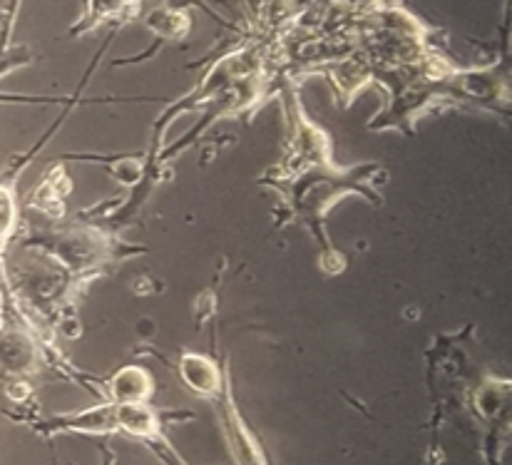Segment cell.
I'll list each match as a JSON object with an SVG mask.
<instances>
[{
  "label": "cell",
  "mask_w": 512,
  "mask_h": 465,
  "mask_svg": "<svg viewBox=\"0 0 512 465\" xmlns=\"http://www.w3.org/2000/svg\"><path fill=\"white\" fill-rule=\"evenodd\" d=\"M110 393L115 403H145L152 393L150 373L140 366H127L112 376Z\"/></svg>",
  "instance_id": "obj_1"
},
{
  "label": "cell",
  "mask_w": 512,
  "mask_h": 465,
  "mask_svg": "<svg viewBox=\"0 0 512 465\" xmlns=\"http://www.w3.org/2000/svg\"><path fill=\"white\" fill-rule=\"evenodd\" d=\"M179 373H182L184 383H187L192 391L204 393V396H212L219 391V369L209 359L197 354H184L179 361Z\"/></svg>",
  "instance_id": "obj_2"
},
{
  "label": "cell",
  "mask_w": 512,
  "mask_h": 465,
  "mask_svg": "<svg viewBox=\"0 0 512 465\" xmlns=\"http://www.w3.org/2000/svg\"><path fill=\"white\" fill-rule=\"evenodd\" d=\"M115 421L117 428L140 438H152L160 433L157 416L145 406V403H115Z\"/></svg>",
  "instance_id": "obj_3"
},
{
  "label": "cell",
  "mask_w": 512,
  "mask_h": 465,
  "mask_svg": "<svg viewBox=\"0 0 512 465\" xmlns=\"http://www.w3.org/2000/svg\"><path fill=\"white\" fill-rule=\"evenodd\" d=\"M35 351L30 341L18 331L0 334V366L10 373H25L33 369Z\"/></svg>",
  "instance_id": "obj_4"
},
{
  "label": "cell",
  "mask_w": 512,
  "mask_h": 465,
  "mask_svg": "<svg viewBox=\"0 0 512 465\" xmlns=\"http://www.w3.org/2000/svg\"><path fill=\"white\" fill-rule=\"evenodd\" d=\"M147 25H150L157 35H165V38H182L189 28V20L187 15L179 13V10L157 8L152 10L150 18H147Z\"/></svg>",
  "instance_id": "obj_5"
},
{
  "label": "cell",
  "mask_w": 512,
  "mask_h": 465,
  "mask_svg": "<svg viewBox=\"0 0 512 465\" xmlns=\"http://www.w3.org/2000/svg\"><path fill=\"white\" fill-rule=\"evenodd\" d=\"M73 428H80V431H90V433L112 431V428H117L115 406L92 408V411H87L80 418H75Z\"/></svg>",
  "instance_id": "obj_6"
},
{
  "label": "cell",
  "mask_w": 512,
  "mask_h": 465,
  "mask_svg": "<svg viewBox=\"0 0 512 465\" xmlns=\"http://www.w3.org/2000/svg\"><path fill=\"white\" fill-rule=\"evenodd\" d=\"M130 3L132 0H90V13L95 18H112V15H120Z\"/></svg>",
  "instance_id": "obj_7"
},
{
  "label": "cell",
  "mask_w": 512,
  "mask_h": 465,
  "mask_svg": "<svg viewBox=\"0 0 512 465\" xmlns=\"http://www.w3.org/2000/svg\"><path fill=\"white\" fill-rule=\"evenodd\" d=\"M28 391H30V388L25 386L23 381H20V383H13V386H8V396L13 398V401H23V398L28 396Z\"/></svg>",
  "instance_id": "obj_8"
}]
</instances>
